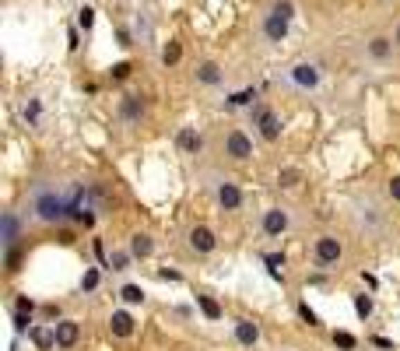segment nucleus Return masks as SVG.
<instances>
[{"label":"nucleus","mask_w":400,"mask_h":351,"mask_svg":"<svg viewBox=\"0 0 400 351\" xmlns=\"http://www.w3.org/2000/svg\"><path fill=\"white\" fill-rule=\"evenodd\" d=\"M116 207L112 197L102 183H64V180H42L28 194V214L42 225H85L92 228L102 214Z\"/></svg>","instance_id":"f257e3e1"},{"label":"nucleus","mask_w":400,"mask_h":351,"mask_svg":"<svg viewBox=\"0 0 400 351\" xmlns=\"http://www.w3.org/2000/svg\"><path fill=\"white\" fill-rule=\"evenodd\" d=\"M295 15H299L295 0H267V4L260 8V15H256V35H260V42L267 49L281 46L284 39H288L292 25H295Z\"/></svg>","instance_id":"f03ea898"},{"label":"nucleus","mask_w":400,"mask_h":351,"mask_svg":"<svg viewBox=\"0 0 400 351\" xmlns=\"http://www.w3.org/2000/svg\"><path fill=\"white\" fill-rule=\"evenodd\" d=\"M281 81L299 95H316L323 88V67L316 60H309V56H302V60H292L281 71Z\"/></svg>","instance_id":"7ed1b4c3"},{"label":"nucleus","mask_w":400,"mask_h":351,"mask_svg":"<svg viewBox=\"0 0 400 351\" xmlns=\"http://www.w3.org/2000/svg\"><path fill=\"white\" fill-rule=\"evenodd\" d=\"M309 257H313V267H316V271H337L340 260H345V239L333 236V232H320V236L313 239Z\"/></svg>","instance_id":"20e7f679"},{"label":"nucleus","mask_w":400,"mask_h":351,"mask_svg":"<svg viewBox=\"0 0 400 351\" xmlns=\"http://www.w3.org/2000/svg\"><path fill=\"white\" fill-rule=\"evenodd\" d=\"M204 187L211 190V197H214V204H218L221 211H239V207L246 204L239 183H236V180H228V176H207V183H204Z\"/></svg>","instance_id":"39448f33"},{"label":"nucleus","mask_w":400,"mask_h":351,"mask_svg":"<svg viewBox=\"0 0 400 351\" xmlns=\"http://www.w3.org/2000/svg\"><path fill=\"white\" fill-rule=\"evenodd\" d=\"M250 123L256 127L260 141H267V144H277V141H281V130H284V123H281L277 109H270L267 102H256V105L250 109Z\"/></svg>","instance_id":"423d86ee"},{"label":"nucleus","mask_w":400,"mask_h":351,"mask_svg":"<svg viewBox=\"0 0 400 351\" xmlns=\"http://www.w3.org/2000/svg\"><path fill=\"white\" fill-rule=\"evenodd\" d=\"M221 155H225L228 162H250V158H253V137H250L243 127L225 130V137H221Z\"/></svg>","instance_id":"0eeeda50"},{"label":"nucleus","mask_w":400,"mask_h":351,"mask_svg":"<svg viewBox=\"0 0 400 351\" xmlns=\"http://www.w3.org/2000/svg\"><path fill=\"white\" fill-rule=\"evenodd\" d=\"M355 218H358V225L365 228V232H379L383 225H386V211H383V204L372 197V194H358L355 197Z\"/></svg>","instance_id":"6e6552de"},{"label":"nucleus","mask_w":400,"mask_h":351,"mask_svg":"<svg viewBox=\"0 0 400 351\" xmlns=\"http://www.w3.org/2000/svg\"><path fill=\"white\" fill-rule=\"evenodd\" d=\"M144 116H148V102H144V95H137V92L120 95V102H116V120H120L123 127H141V123H144Z\"/></svg>","instance_id":"1a4fd4ad"},{"label":"nucleus","mask_w":400,"mask_h":351,"mask_svg":"<svg viewBox=\"0 0 400 351\" xmlns=\"http://www.w3.org/2000/svg\"><path fill=\"white\" fill-rule=\"evenodd\" d=\"M225 78H228V71H225L218 60H211V56H204V60L193 64V85H197V88L218 92V88L225 85Z\"/></svg>","instance_id":"9d476101"},{"label":"nucleus","mask_w":400,"mask_h":351,"mask_svg":"<svg viewBox=\"0 0 400 351\" xmlns=\"http://www.w3.org/2000/svg\"><path fill=\"white\" fill-rule=\"evenodd\" d=\"M393 53H397L393 35L376 32V35H369V39L362 42V56H365L369 64H390V60H393Z\"/></svg>","instance_id":"9b49d317"},{"label":"nucleus","mask_w":400,"mask_h":351,"mask_svg":"<svg viewBox=\"0 0 400 351\" xmlns=\"http://www.w3.org/2000/svg\"><path fill=\"white\" fill-rule=\"evenodd\" d=\"M186 250L193 257H211L218 250V236H214V228L211 225H190L186 228Z\"/></svg>","instance_id":"f8f14e48"},{"label":"nucleus","mask_w":400,"mask_h":351,"mask_svg":"<svg viewBox=\"0 0 400 351\" xmlns=\"http://www.w3.org/2000/svg\"><path fill=\"white\" fill-rule=\"evenodd\" d=\"M288 228H292V211L288 207H267L260 214V232L267 239H281Z\"/></svg>","instance_id":"ddd939ff"},{"label":"nucleus","mask_w":400,"mask_h":351,"mask_svg":"<svg viewBox=\"0 0 400 351\" xmlns=\"http://www.w3.org/2000/svg\"><path fill=\"white\" fill-rule=\"evenodd\" d=\"M109 334H112V337H120V341L134 337V334H137V320H134V313H130V309H112V313H109Z\"/></svg>","instance_id":"4468645a"},{"label":"nucleus","mask_w":400,"mask_h":351,"mask_svg":"<svg viewBox=\"0 0 400 351\" xmlns=\"http://www.w3.org/2000/svg\"><path fill=\"white\" fill-rule=\"evenodd\" d=\"M53 330H56V348L60 351H71L81 341V323L78 320H56Z\"/></svg>","instance_id":"2eb2a0df"},{"label":"nucleus","mask_w":400,"mask_h":351,"mask_svg":"<svg viewBox=\"0 0 400 351\" xmlns=\"http://www.w3.org/2000/svg\"><path fill=\"white\" fill-rule=\"evenodd\" d=\"M21 239V221L15 211H4V218H0V243H4V250H15Z\"/></svg>","instance_id":"dca6fc26"},{"label":"nucleus","mask_w":400,"mask_h":351,"mask_svg":"<svg viewBox=\"0 0 400 351\" xmlns=\"http://www.w3.org/2000/svg\"><path fill=\"white\" fill-rule=\"evenodd\" d=\"M260 102V92L253 88V85H246V88H239V92H228L225 95V109L228 112H236V109H253Z\"/></svg>","instance_id":"f3484780"},{"label":"nucleus","mask_w":400,"mask_h":351,"mask_svg":"<svg viewBox=\"0 0 400 351\" xmlns=\"http://www.w3.org/2000/svg\"><path fill=\"white\" fill-rule=\"evenodd\" d=\"M176 148H180L183 155H200V151H204V134H200L197 127H180V130H176Z\"/></svg>","instance_id":"a211bd4d"},{"label":"nucleus","mask_w":400,"mask_h":351,"mask_svg":"<svg viewBox=\"0 0 400 351\" xmlns=\"http://www.w3.org/2000/svg\"><path fill=\"white\" fill-rule=\"evenodd\" d=\"M232 334H236V341H239L243 348H256V344H260V327H256L253 320H246V316L232 320Z\"/></svg>","instance_id":"6ab92c4d"},{"label":"nucleus","mask_w":400,"mask_h":351,"mask_svg":"<svg viewBox=\"0 0 400 351\" xmlns=\"http://www.w3.org/2000/svg\"><path fill=\"white\" fill-rule=\"evenodd\" d=\"M134 39L144 42V46H155V22L148 11H137L134 15Z\"/></svg>","instance_id":"aec40b11"},{"label":"nucleus","mask_w":400,"mask_h":351,"mask_svg":"<svg viewBox=\"0 0 400 351\" xmlns=\"http://www.w3.org/2000/svg\"><path fill=\"white\" fill-rule=\"evenodd\" d=\"M127 250L134 253V260H151V253H155V239L148 236V232H134L130 243H127Z\"/></svg>","instance_id":"412c9836"},{"label":"nucleus","mask_w":400,"mask_h":351,"mask_svg":"<svg viewBox=\"0 0 400 351\" xmlns=\"http://www.w3.org/2000/svg\"><path fill=\"white\" fill-rule=\"evenodd\" d=\"M180 60H183V42H180V39H168V42L162 46V53H158V64H162L165 71H173V67H180Z\"/></svg>","instance_id":"4be33fe9"},{"label":"nucleus","mask_w":400,"mask_h":351,"mask_svg":"<svg viewBox=\"0 0 400 351\" xmlns=\"http://www.w3.org/2000/svg\"><path fill=\"white\" fill-rule=\"evenodd\" d=\"M28 341H32L39 351H53V348H56V330L46 327V323H35V327L28 330Z\"/></svg>","instance_id":"5701e85b"},{"label":"nucleus","mask_w":400,"mask_h":351,"mask_svg":"<svg viewBox=\"0 0 400 351\" xmlns=\"http://www.w3.org/2000/svg\"><path fill=\"white\" fill-rule=\"evenodd\" d=\"M21 120H25L28 127H39V123H42V99H39V95H25V102H21Z\"/></svg>","instance_id":"b1692460"},{"label":"nucleus","mask_w":400,"mask_h":351,"mask_svg":"<svg viewBox=\"0 0 400 351\" xmlns=\"http://www.w3.org/2000/svg\"><path fill=\"white\" fill-rule=\"evenodd\" d=\"M120 299H123L127 309H134V306H144V302H148V291H144L141 284H123V288H120Z\"/></svg>","instance_id":"393cba45"},{"label":"nucleus","mask_w":400,"mask_h":351,"mask_svg":"<svg viewBox=\"0 0 400 351\" xmlns=\"http://www.w3.org/2000/svg\"><path fill=\"white\" fill-rule=\"evenodd\" d=\"M351 306H355L358 320H369V316L376 313V302H372V296H369V291H355V296H351Z\"/></svg>","instance_id":"a878e982"},{"label":"nucleus","mask_w":400,"mask_h":351,"mask_svg":"<svg viewBox=\"0 0 400 351\" xmlns=\"http://www.w3.org/2000/svg\"><path fill=\"white\" fill-rule=\"evenodd\" d=\"M197 309H200L207 320H214V323L221 320V306H218V302L207 296V291H197Z\"/></svg>","instance_id":"bb28decb"},{"label":"nucleus","mask_w":400,"mask_h":351,"mask_svg":"<svg viewBox=\"0 0 400 351\" xmlns=\"http://www.w3.org/2000/svg\"><path fill=\"white\" fill-rule=\"evenodd\" d=\"M130 264H134V253H130V250H112V253H109V271L123 274V271H130Z\"/></svg>","instance_id":"cd10ccee"},{"label":"nucleus","mask_w":400,"mask_h":351,"mask_svg":"<svg viewBox=\"0 0 400 351\" xmlns=\"http://www.w3.org/2000/svg\"><path fill=\"white\" fill-rule=\"evenodd\" d=\"M299 183H302V169H292V165H288V169L277 172V187H281V190H295Z\"/></svg>","instance_id":"c85d7f7f"},{"label":"nucleus","mask_w":400,"mask_h":351,"mask_svg":"<svg viewBox=\"0 0 400 351\" xmlns=\"http://www.w3.org/2000/svg\"><path fill=\"white\" fill-rule=\"evenodd\" d=\"M333 344H337L340 351H355V348H358V337L348 334V330H333Z\"/></svg>","instance_id":"c756f323"},{"label":"nucleus","mask_w":400,"mask_h":351,"mask_svg":"<svg viewBox=\"0 0 400 351\" xmlns=\"http://www.w3.org/2000/svg\"><path fill=\"white\" fill-rule=\"evenodd\" d=\"M78 28H81L85 35H92V28H95V8L85 4V8L78 11Z\"/></svg>","instance_id":"7c9ffc66"},{"label":"nucleus","mask_w":400,"mask_h":351,"mask_svg":"<svg viewBox=\"0 0 400 351\" xmlns=\"http://www.w3.org/2000/svg\"><path fill=\"white\" fill-rule=\"evenodd\" d=\"M263 264H267V271H270V277H274V281H284V274L277 271V267H284V253H267V257H263Z\"/></svg>","instance_id":"2f4dec72"},{"label":"nucleus","mask_w":400,"mask_h":351,"mask_svg":"<svg viewBox=\"0 0 400 351\" xmlns=\"http://www.w3.org/2000/svg\"><path fill=\"white\" fill-rule=\"evenodd\" d=\"M98 281H102L98 267H88V271H85V277H81V291L88 296V291H95V288H98Z\"/></svg>","instance_id":"473e14b6"},{"label":"nucleus","mask_w":400,"mask_h":351,"mask_svg":"<svg viewBox=\"0 0 400 351\" xmlns=\"http://www.w3.org/2000/svg\"><path fill=\"white\" fill-rule=\"evenodd\" d=\"M130 71H134V67H130L127 60H120V64H112V67H109V78H112V81H127Z\"/></svg>","instance_id":"72a5a7b5"},{"label":"nucleus","mask_w":400,"mask_h":351,"mask_svg":"<svg viewBox=\"0 0 400 351\" xmlns=\"http://www.w3.org/2000/svg\"><path fill=\"white\" fill-rule=\"evenodd\" d=\"M18 264H21V250L15 246V250H4V267H8V274H18Z\"/></svg>","instance_id":"f704fd0d"},{"label":"nucleus","mask_w":400,"mask_h":351,"mask_svg":"<svg viewBox=\"0 0 400 351\" xmlns=\"http://www.w3.org/2000/svg\"><path fill=\"white\" fill-rule=\"evenodd\" d=\"M35 323H32V313H18L15 309V334H28Z\"/></svg>","instance_id":"c9c22d12"},{"label":"nucleus","mask_w":400,"mask_h":351,"mask_svg":"<svg viewBox=\"0 0 400 351\" xmlns=\"http://www.w3.org/2000/svg\"><path fill=\"white\" fill-rule=\"evenodd\" d=\"M299 316H302V320H306L309 327H323V323H320V316H316V313L309 309V302H299Z\"/></svg>","instance_id":"e433bc0d"},{"label":"nucleus","mask_w":400,"mask_h":351,"mask_svg":"<svg viewBox=\"0 0 400 351\" xmlns=\"http://www.w3.org/2000/svg\"><path fill=\"white\" fill-rule=\"evenodd\" d=\"M386 197L393 204H400V176H390V183H386Z\"/></svg>","instance_id":"4c0bfd02"},{"label":"nucleus","mask_w":400,"mask_h":351,"mask_svg":"<svg viewBox=\"0 0 400 351\" xmlns=\"http://www.w3.org/2000/svg\"><path fill=\"white\" fill-rule=\"evenodd\" d=\"M15 309H18V313H35V299H28V296H18V299H15Z\"/></svg>","instance_id":"58836bf2"},{"label":"nucleus","mask_w":400,"mask_h":351,"mask_svg":"<svg viewBox=\"0 0 400 351\" xmlns=\"http://www.w3.org/2000/svg\"><path fill=\"white\" fill-rule=\"evenodd\" d=\"M158 277H162V281H173V284H180V281H183V274H180V271H158Z\"/></svg>","instance_id":"ea45409f"},{"label":"nucleus","mask_w":400,"mask_h":351,"mask_svg":"<svg viewBox=\"0 0 400 351\" xmlns=\"http://www.w3.org/2000/svg\"><path fill=\"white\" fill-rule=\"evenodd\" d=\"M116 39H120V46H134V35H130V28H116Z\"/></svg>","instance_id":"a19ab883"},{"label":"nucleus","mask_w":400,"mask_h":351,"mask_svg":"<svg viewBox=\"0 0 400 351\" xmlns=\"http://www.w3.org/2000/svg\"><path fill=\"white\" fill-rule=\"evenodd\" d=\"M372 344L383 348V351H393V341H386V337H372Z\"/></svg>","instance_id":"79ce46f5"},{"label":"nucleus","mask_w":400,"mask_h":351,"mask_svg":"<svg viewBox=\"0 0 400 351\" xmlns=\"http://www.w3.org/2000/svg\"><path fill=\"white\" fill-rule=\"evenodd\" d=\"M362 281H365L369 288H376V284H379V281H376V274H365V271H362Z\"/></svg>","instance_id":"37998d69"},{"label":"nucleus","mask_w":400,"mask_h":351,"mask_svg":"<svg viewBox=\"0 0 400 351\" xmlns=\"http://www.w3.org/2000/svg\"><path fill=\"white\" fill-rule=\"evenodd\" d=\"M393 42H397V53H400V22H397V28H393Z\"/></svg>","instance_id":"c03bdc74"},{"label":"nucleus","mask_w":400,"mask_h":351,"mask_svg":"<svg viewBox=\"0 0 400 351\" xmlns=\"http://www.w3.org/2000/svg\"><path fill=\"white\" fill-rule=\"evenodd\" d=\"M390 4H397V0H390Z\"/></svg>","instance_id":"a18cd8bd"}]
</instances>
